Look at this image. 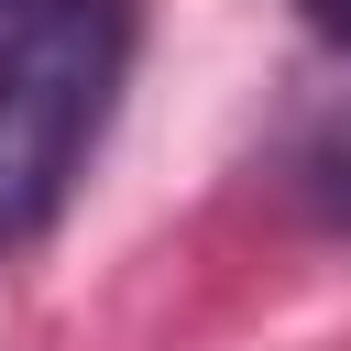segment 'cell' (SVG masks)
Returning a JSON list of instances; mask_svg holds the SVG:
<instances>
[{
	"label": "cell",
	"mask_w": 351,
	"mask_h": 351,
	"mask_svg": "<svg viewBox=\"0 0 351 351\" xmlns=\"http://www.w3.org/2000/svg\"><path fill=\"white\" fill-rule=\"evenodd\" d=\"M132 0H22L0 22V252L44 241L121 110Z\"/></svg>",
	"instance_id": "obj_1"
},
{
	"label": "cell",
	"mask_w": 351,
	"mask_h": 351,
	"mask_svg": "<svg viewBox=\"0 0 351 351\" xmlns=\"http://www.w3.org/2000/svg\"><path fill=\"white\" fill-rule=\"evenodd\" d=\"M296 22H307L318 44H340V55H351V0H296Z\"/></svg>",
	"instance_id": "obj_3"
},
{
	"label": "cell",
	"mask_w": 351,
	"mask_h": 351,
	"mask_svg": "<svg viewBox=\"0 0 351 351\" xmlns=\"http://www.w3.org/2000/svg\"><path fill=\"white\" fill-rule=\"evenodd\" d=\"M0 11H22V0H0Z\"/></svg>",
	"instance_id": "obj_4"
},
{
	"label": "cell",
	"mask_w": 351,
	"mask_h": 351,
	"mask_svg": "<svg viewBox=\"0 0 351 351\" xmlns=\"http://www.w3.org/2000/svg\"><path fill=\"white\" fill-rule=\"evenodd\" d=\"M296 197H307L318 219H340V230H351V110H329V121L296 143Z\"/></svg>",
	"instance_id": "obj_2"
}]
</instances>
